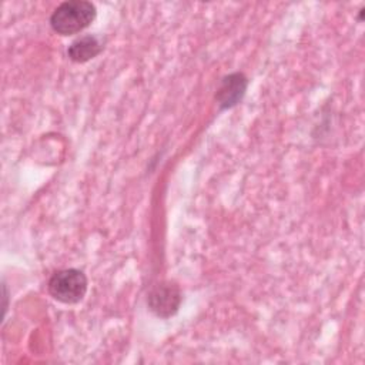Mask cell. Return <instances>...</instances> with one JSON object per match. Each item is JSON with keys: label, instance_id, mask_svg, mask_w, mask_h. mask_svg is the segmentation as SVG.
Segmentation results:
<instances>
[{"label": "cell", "instance_id": "obj_1", "mask_svg": "<svg viewBox=\"0 0 365 365\" xmlns=\"http://www.w3.org/2000/svg\"><path fill=\"white\" fill-rule=\"evenodd\" d=\"M97 10L91 1L68 0L60 3L50 16L51 29L60 36L77 34L96 19Z\"/></svg>", "mask_w": 365, "mask_h": 365}, {"label": "cell", "instance_id": "obj_2", "mask_svg": "<svg viewBox=\"0 0 365 365\" xmlns=\"http://www.w3.org/2000/svg\"><path fill=\"white\" fill-rule=\"evenodd\" d=\"M87 277L76 268H66L54 272L48 279L50 295L63 304H77L87 292Z\"/></svg>", "mask_w": 365, "mask_h": 365}, {"label": "cell", "instance_id": "obj_3", "mask_svg": "<svg viewBox=\"0 0 365 365\" xmlns=\"http://www.w3.org/2000/svg\"><path fill=\"white\" fill-rule=\"evenodd\" d=\"M181 291L178 285L170 281H161L150 289L147 295V305L158 318L173 317L181 305Z\"/></svg>", "mask_w": 365, "mask_h": 365}, {"label": "cell", "instance_id": "obj_4", "mask_svg": "<svg viewBox=\"0 0 365 365\" xmlns=\"http://www.w3.org/2000/svg\"><path fill=\"white\" fill-rule=\"evenodd\" d=\"M248 87V78L244 73H231L225 76L215 93V100L221 110H228L235 107L245 96Z\"/></svg>", "mask_w": 365, "mask_h": 365}, {"label": "cell", "instance_id": "obj_5", "mask_svg": "<svg viewBox=\"0 0 365 365\" xmlns=\"http://www.w3.org/2000/svg\"><path fill=\"white\" fill-rule=\"evenodd\" d=\"M104 48V40L96 34H86L76 38L67 50L70 60L74 63H86L98 56Z\"/></svg>", "mask_w": 365, "mask_h": 365}]
</instances>
